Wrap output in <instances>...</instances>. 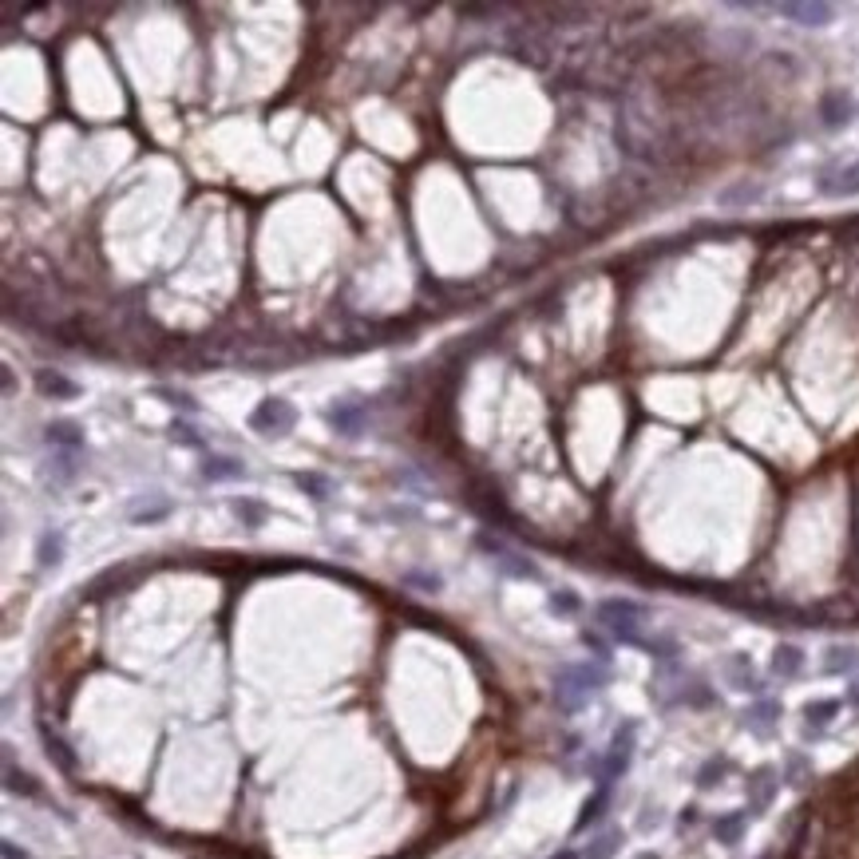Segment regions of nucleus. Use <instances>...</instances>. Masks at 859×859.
<instances>
[{
    "label": "nucleus",
    "mask_w": 859,
    "mask_h": 859,
    "mask_svg": "<svg viewBox=\"0 0 859 859\" xmlns=\"http://www.w3.org/2000/svg\"><path fill=\"white\" fill-rule=\"evenodd\" d=\"M610 682V665L606 662H571L555 674V705L563 713H578L591 705V697Z\"/></svg>",
    "instance_id": "obj_1"
},
{
    "label": "nucleus",
    "mask_w": 859,
    "mask_h": 859,
    "mask_svg": "<svg viewBox=\"0 0 859 859\" xmlns=\"http://www.w3.org/2000/svg\"><path fill=\"white\" fill-rule=\"evenodd\" d=\"M594 618H598V626L614 637V642H626V646L642 649V642H646L642 626L649 618V606H642L637 598H602V602L594 606Z\"/></svg>",
    "instance_id": "obj_2"
},
{
    "label": "nucleus",
    "mask_w": 859,
    "mask_h": 859,
    "mask_svg": "<svg viewBox=\"0 0 859 859\" xmlns=\"http://www.w3.org/2000/svg\"><path fill=\"white\" fill-rule=\"evenodd\" d=\"M634 745H637V721H622L614 728L606 753H598L594 761L586 764L598 788H614L618 781H622L626 768H630V761H634Z\"/></svg>",
    "instance_id": "obj_3"
},
{
    "label": "nucleus",
    "mask_w": 859,
    "mask_h": 859,
    "mask_svg": "<svg viewBox=\"0 0 859 859\" xmlns=\"http://www.w3.org/2000/svg\"><path fill=\"white\" fill-rule=\"evenodd\" d=\"M475 547H479L484 555H492V563H495L507 578H538V566H535L527 555H519L515 547H507L503 538H492L487 531H479V535H475Z\"/></svg>",
    "instance_id": "obj_4"
},
{
    "label": "nucleus",
    "mask_w": 859,
    "mask_h": 859,
    "mask_svg": "<svg viewBox=\"0 0 859 859\" xmlns=\"http://www.w3.org/2000/svg\"><path fill=\"white\" fill-rule=\"evenodd\" d=\"M294 424H297V412L282 396H266V401H258V408L249 412V428L262 436H285Z\"/></svg>",
    "instance_id": "obj_5"
},
{
    "label": "nucleus",
    "mask_w": 859,
    "mask_h": 859,
    "mask_svg": "<svg viewBox=\"0 0 859 859\" xmlns=\"http://www.w3.org/2000/svg\"><path fill=\"white\" fill-rule=\"evenodd\" d=\"M781 768H773V764H761V768H753L748 773V781H745V796H748V808L745 812L748 816H764L768 808H773L776 800V792H781Z\"/></svg>",
    "instance_id": "obj_6"
},
{
    "label": "nucleus",
    "mask_w": 859,
    "mask_h": 859,
    "mask_svg": "<svg viewBox=\"0 0 859 859\" xmlns=\"http://www.w3.org/2000/svg\"><path fill=\"white\" fill-rule=\"evenodd\" d=\"M325 420L345 439H357V436H365V428H368V408L361 401H337L325 408Z\"/></svg>",
    "instance_id": "obj_7"
},
{
    "label": "nucleus",
    "mask_w": 859,
    "mask_h": 859,
    "mask_svg": "<svg viewBox=\"0 0 859 859\" xmlns=\"http://www.w3.org/2000/svg\"><path fill=\"white\" fill-rule=\"evenodd\" d=\"M776 725H781V701L776 697H753V705L745 709V728L756 737H773Z\"/></svg>",
    "instance_id": "obj_8"
},
{
    "label": "nucleus",
    "mask_w": 859,
    "mask_h": 859,
    "mask_svg": "<svg viewBox=\"0 0 859 859\" xmlns=\"http://www.w3.org/2000/svg\"><path fill=\"white\" fill-rule=\"evenodd\" d=\"M852 115H855V99L840 92V87H832V92H824L820 99V123L827 127V131H840V127L852 123Z\"/></svg>",
    "instance_id": "obj_9"
},
{
    "label": "nucleus",
    "mask_w": 859,
    "mask_h": 859,
    "mask_svg": "<svg viewBox=\"0 0 859 859\" xmlns=\"http://www.w3.org/2000/svg\"><path fill=\"white\" fill-rule=\"evenodd\" d=\"M776 13L788 16V20H796V24H804V28H824V24H832L836 8H832V5H820V0H812V5H800V0H784V5H776Z\"/></svg>",
    "instance_id": "obj_10"
},
{
    "label": "nucleus",
    "mask_w": 859,
    "mask_h": 859,
    "mask_svg": "<svg viewBox=\"0 0 859 859\" xmlns=\"http://www.w3.org/2000/svg\"><path fill=\"white\" fill-rule=\"evenodd\" d=\"M40 741H44V753H48V761H52V764L59 768V773H68V776H72L76 768H79V756H76V748L68 745L64 737H59V733H56V728L48 725V721H40Z\"/></svg>",
    "instance_id": "obj_11"
},
{
    "label": "nucleus",
    "mask_w": 859,
    "mask_h": 859,
    "mask_svg": "<svg viewBox=\"0 0 859 859\" xmlns=\"http://www.w3.org/2000/svg\"><path fill=\"white\" fill-rule=\"evenodd\" d=\"M764 198V186L761 183H753V178H741V183H733V186H725V191H717V206L728 214H737V211H748V206H756Z\"/></svg>",
    "instance_id": "obj_12"
},
{
    "label": "nucleus",
    "mask_w": 859,
    "mask_h": 859,
    "mask_svg": "<svg viewBox=\"0 0 859 859\" xmlns=\"http://www.w3.org/2000/svg\"><path fill=\"white\" fill-rule=\"evenodd\" d=\"M725 682L733 685V689H741V693H753V697H764V685H761V677H756V669L753 662H748L745 654H733V657H725Z\"/></svg>",
    "instance_id": "obj_13"
},
{
    "label": "nucleus",
    "mask_w": 859,
    "mask_h": 859,
    "mask_svg": "<svg viewBox=\"0 0 859 859\" xmlns=\"http://www.w3.org/2000/svg\"><path fill=\"white\" fill-rule=\"evenodd\" d=\"M824 674L827 677H855L859 674V646L855 642H836L824 649Z\"/></svg>",
    "instance_id": "obj_14"
},
{
    "label": "nucleus",
    "mask_w": 859,
    "mask_h": 859,
    "mask_svg": "<svg viewBox=\"0 0 859 859\" xmlns=\"http://www.w3.org/2000/svg\"><path fill=\"white\" fill-rule=\"evenodd\" d=\"M804 662H808V654L796 642H781L773 649V677H781V682H796V677L804 674Z\"/></svg>",
    "instance_id": "obj_15"
},
{
    "label": "nucleus",
    "mask_w": 859,
    "mask_h": 859,
    "mask_svg": "<svg viewBox=\"0 0 859 859\" xmlns=\"http://www.w3.org/2000/svg\"><path fill=\"white\" fill-rule=\"evenodd\" d=\"M198 475L206 479V484H230V479H246V464L234 456H203V467H198Z\"/></svg>",
    "instance_id": "obj_16"
},
{
    "label": "nucleus",
    "mask_w": 859,
    "mask_h": 859,
    "mask_svg": "<svg viewBox=\"0 0 859 859\" xmlns=\"http://www.w3.org/2000/svg\"><path fill=\"white\" fill-rule=\"evenodd\" d=\"M820 194H827V198H852V194H859V158H855V163H847V167L827 171L820 178Z\"/></svg>",
    "instance_id": "obj_17"
},
{
    "label": "nucleus",
    "mask_w": 859,
    "mask_h": 859,
    "mask_svg": "<svg viewBox=\"0 0 859 859\" xmlns=\"http://www.w3.org/2000/svg\"><path fill=\"white\" fill-rule=\"evenodd\" d=\"M36 393L48 396V401H76L84 388H79L72 376L56 373V368H40V373H36Z\"/></svg>",
    "instance_id": "obj_18"
},
{
    "label": "nucleus",
    "mask_w": 859,
    "mask_h": 859,
    "mask_svg": "<svg viewBox=\"0 0 859 859\" xmlns=\"http://www.w3.org/2000/svg\"><path fill=\"white\" fill-rule=\"evenodd\" d=\"M844 701H836V697H824V701H808L804 705V737H820L827 733V725L840 717Z\"/></svg>",
    "instance_id": "obj_19"
},
{
    "label": "nucleus",
    "mask_w": 859,
    "mask_h": 859,
    "mask_svg": "<svg viewBox=\"0 0 859 859\" xmlns=\"http://www.w3.org/2000/svg\"><path fill=\"white\" fill-rule=\"evenodd\" d=\"M175 511V503H171V495H139L131 507H127V519L131 523H163L167 515Z\"/></svg>",
    "instance_id": "obj_20"
},
{
    "label": "nucleus",
    "mask_w": 859,
    "mask_h": 859,
    "mask_svg": "<svg viewBox=\"0 0 859 859\" xmlns=\"http://www.w3.org/2000/svg\"><path fill=\"white\" fill-rule=\"evenodd\" d=\"M44 444L52 452H84V432L76 420H52L44 428Z\"/></svg>",
    "instance_id": "obj_21"
},
{
    "label": "nucleus",
    "mask_w": 859,
    "mask_h": 859,
    "mask_svg": "<svg viewBox=\"0 0 859 859\" xmlns=\"http://www.w3.org/2000/svg\"><path fill=\"white\" fill-rule=\"evenodd\" d=\"M79 459H84V452H52V459H48V467H44V479L52 487H68L79 475V467H84Z\"/></svg>",
    "instance_id": "obj_22"
},
{
    "label": "nucleus",
    "mask_w": 859,
    "mask_h": 859,
    "mask_svg": "<svg viewBox=\"0 0 859 859\" xmlns=\"http://www.w3.org/2000/svg\"><path fill=\"white\" fill-rule=\"evenodd\" d=\"M59 563H64V531L48 527V531L36 538V566L40 571H56Z\"/></svg>",
    "instance_id": "obj_23"
},
{
    "label": "nucleus",
    "mask_w": 859,
    "mask_h": 859,
    "mask_svg": "<svg viewBox=\"0 0 859 859\" xmlns=\"http://www.w3.org/2000/svg\"><path fill=\"white\" fill-rule=\"evenodd\" d=\"M745 827H748V812H725L713 820V840L725 847H737L745 840Z\"/></svg>",
    "instance_id": "obj_24"
},
{
    "label": "nucleus",
    "mask_w": 859,
    "mask_h": 859,
    "mask_svg": "<svg viewBox=\"0 0 859 859\" xmlns=\"http://www.w3.org/2000/svg\"><path fill=\"white\" fill-rule=\"evenodd\" d=\"M294 484L302 487V492L313 499V503H329V499L337 495V484L329 475H321V472H297L294 475Z\"/></svg>",
    "instance_id": "obj_25"
},
{
    "label": "nucleus",
    "mask_w": 859,
    "mask_h": 859,
    "mask_svg": "<svg viewBox=\"0 0 859 859\" xmlns=\"http://www.w3.org/2000/svg\"><path fill=\"white\" fill-rule=\"evenodd\" d=\"M677 705H693V709H709V705H717V693L709 689L701 677H689V682L677 685V697H674Z\"/></svg>",
    "instance_id": "obj_26"
},
{
    "label": "nucleus",
    "mask_w": 859,
    "mask_h": 859,
    "mask_svg": "<svg viewBox=\"0 0 859 859\" xmlns=\"http://www.w3.org/2000/svg\"><path fill=\"white\" fill-rule=\"evenodd\" d=\"M728 773H733V761H728V756H709V761H705L701 768H697L693 784L701 788V792H709V788H717V784H721Z\"/></svg>",
    "instance_id": "obj_27"
},
{
    "label": "nucleus",
    "mask_w": 859,
    "mask_h": 859,
    "mask_svg": "<svg viewBox=\"0 0 859 859\" xmlns=\"http://www.w3.org/2000/svg\"><path fill=\"white\" fill-rule=\"evenodd\" d=\"M610 792L614 788H594V796L583 804V816H578V832H586V827H594V824H602V816H606V808H610Z\"/></svg>",
    "instance_id": "obj_28"
},
{
    "label": "nucleus",
    "mask_w": 859,
    "mask_h": 859,
    "mask_svg": "<svg viewBox=\"0 0 859 859\" xmlns=\"http://www.w3.org/2000/svg\"><path fill=\"white\" fill-rule=\"evenodd\" d=\"M234 515L242 519V527L246 531H262L266 527V519H269V507L262 503V499H234Z\"/></svg>",
    "instance_id": "obj_29"
},
{
    "label": "nucleus",
    "mask_w": 859,
    "mask_h": 859,
    "mask_svg": "<svg viewBox=\"0 0 859 859\" xmlns=\"http://www.w3.org/2000/svg\"><path fill=\"white\" fill-rule=\"evenodd\" d=\"M5 788H8L13 796H28V800H32V796H40V784L24 773V768H16V764H13V756L5 761Z\"/></svg>",
    "instance_id": "obj_30"
},
{
    "label": "nucleus",
    "mask_w": 859,
    "mask_h": 859,
    "mask_svg": "<svg viewBox=\"0 0 859 859\" xmlns=\"http://www.w3.org/2000/svg\"><path fill=\"white\" fill-rule=\"evenodd\" d=\"M781 781L788 788H804L808 781H812V761H808L804 753H788V761L781 768Z\"/></svg>",
    "instance_id": "obj_31"
},
{
    "label": "nucleus",
    "mask_w": 859,
    "mask_h": 859,
    "mask_svg": "<svg viewBox=\"0 0 859 859\" xmlns=\"http://www.w3.org/2000/svg\"><path fill=\"white\" fill-rule=\"evenodd\" d=\"M401 586L404 591H416V594H439L444 591V578H439L436 571H404Z\"/></svg>",
    "instance_id": "obj_32"
},
{
    "label": "nucleus",
    "mask_w": 859,
    "mask_h": 859,
    "mask_svg": "<svg viewBox=\"0 0 859 859\" xmlns=\"http://www.w3.org/2000/svg\"><path fill=\"white\" fill-rule=\"evenodd\" d=\"M618 847H622V832L618 827H606L602 836H594L591 844H586V859H614L618 855Z\"/></svg>",
    "instance_id": "obj_33"
},
{
    "label": "nucleus",
    "mask_w": 859,
    "mask_h": 859,
    "mask_svg": "<svg viewBox=\"0 0 859 859\" xmlns=\"http://www.w3.org/2000/svg\"><path fill=\"white\" fill-rule=\"evenodd\" d=\"M547 606H551V614H555V618H574L578 610H583V598H578L574 591H551Z\"/></svg>",
    "instance_id": "obj_34"
},
{
    "label": "nucleus",
    "mask_w": 859,
    "mask_h": 859,
    "mask_svg": "<svg viewBox=\"0 0 859 859\" xmlns=\"http://www.w3.org/2000/svg\"><path fill=\"white\" fill-rule=\"evenodd\" d=\"M155 396H163V404H171V408H183V412H194V401L186 393H178V388H167V384H158L155 388Z\"/></svg>",
    "instance_id": "obj_35"
},
{
    "label": "nucleus",
    "mask_w": 859,
    "mask_h": 859,
    "mask_svg": "<svg viewBox=\"0 0 859 859\" xmlns=\"http://www.w3.org/2000/svg\"><path fill=\"white\" fill-rule=\"evenodd\" d=\"M171 439H175V444H186V448H203V436H194V428L183 424V420L171 424Z\"/></svg>",
    "instance_id": "obj_36"
},
{
    "label": "nucleus",
    "mask_w": 859,
    "mask_h": 859,
    "mask_svg": "<svg viewBox=\"0 0 859 859\" xmlns=\"http://www.w3.org/2000/svg\"><path fill=\"white\" fill-rule=\"evenodd\" d=\"M583 642H586V646H591L594 654H598V662H606V665H610V646H606V642H602V637H598L594 630H586V634H583Z\"/></svg>",
    "instance_id": "obj_37"
},
{
    "label": "nucleus",
    "mask_w": 859,
    "mask_h": 859,
    "mask_svg": "<svg viewBox=\"0 0 859 859\" xmlns=\"http://www.w3.org/2000/svg\"><path fill=\"white\" fill-rule=\"evenodd\" d=\"M0 852H5V859H32V855L24 852V847H16L13 840H5V844H0Z\"/></svg>",
    "instance_id": "obj_38"
},
{
    "label": "nucleus",
    "mask_w": 859,
    "mask_h": 859,
    "mask_svg": "<svg viewBox=\"0 0 859 859\" xmlns=\"http://www.w3.org/2000/svg\"><path fill=\"white\" fill-rule=\"evenodd\" d=\"M844 701L852 705V709H859V677H855L852 685H847V697H844Z\"/></svg>",
    "instance_id": "obj_39"
},
{
    "label": "nucleus",
    "mask_w": 859,
    "mask_h": 859,
    "mask_svg": "<svg viewBox=\"0 0 859 859\" xmlns=\"http://www.w3.org/2000/svg\"><path fill=\"white\" fill-rule=\"evenodd\" d=\"M697 824V808H685V812H682V832H685V827H693Z\"/></svg>",
    "instance_id": "obj_40"
},
{
    "label": "nucleus",
    "mask_w": 859,
    "mask_h": 859,
    "mask_svg": "<svg viewBox=\"0 0 859 859\" xmlns=\"http://www.w3.org/2000/svg\"><path fill=\"white\" fill-rule=\"evenodd\" d=\"M551 859H578V852H574V847H566V852H558V855H551Z\"/></svg>",
    "instance_id": "obj_41"
},
{
    "label": "nucleus",
    "mask_w": 859,
    "mask_h": 859,
    "mask_svg": "<svg viewBox=\"0 0 859 859\" xmlns=\"http://www.w3.org/2000/svg\"><path fill=\"white\" fill-rule=\"evenodd\" d=\"M634 859H657L654 852H642V855H634Z\"/></svg>",
    "instance_id": "obj_42"
}]
</instances>
